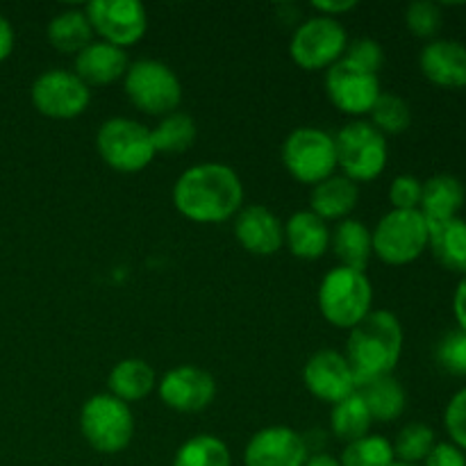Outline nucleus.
I'll list each match as a JSON object with an SVG mask.
<instances>
[{"label": "nucleus", "mask_w": 466, "mask_h": 466, "mask_svg": "<svg viewBox=\"0 0 466 466\" xmlns=\"http://www.w3.org/2000/svg\"><path fill=\"white\" fill-rule=\"evenodd\" d=\"M235 237L250 255H276L285 244V226L280 218L262 205L241 209L235 218Z\"/></svg>", "instance_id": "obj_17"}, {"label": "nucleus", "mask_w": 466, "mask_h": 466, "mask_svg": "<svg viewBox=\"0 0 466 466\" xmlns=\"http://www.w3.org/2000/svg\"><path fill=\"white\" fill-rule=\"evenodd\" d=\"M360 189L353 180L344 176H332L314 187L312 212L323 221H339L358 208Z\"/></svg>", "instance_id": "obj_24"}, {"label": "nucleus", "mask_w": 466, "mask_h": 466, "mask_svg": "<svg viewBox=\"0 0 466 466\" xmlns=\"http://www.w3.org/2000/svg\"><path fill=\"white\" fill-rule=\"evenodd\" d=\"M423 466H466V455L451 441H441V444H435L431 455L423 460Z\"/></svg>", "instance_id": "obj_39"}, {"label": "nucleus", "mask_w": 466, "mask_h": 466, "mask_svg": "<svg viewBox=\"0 0 466 466\" xmlns=\"http://www.w3.org/2000/svg\"><path fill=\"white\" fill-rule=\"evenodd\" d=\"M173 466H232V455L218 437L196 435L177 449Z\"/></svg>", "instance_id": "obj_30"}, {"label": "nucleus", "mask_w": 466, "mask_h": 466, "mask_svg": "<svg viewBox=\"0 0 466 466\" xmlns=\"http://www.w3.org/2000/svg\"><path fill=\"white\" fill-rule=\"evenodd\" d=\"M371 126L382 135H403L412 123V109L408 100L396 94H380L371 107Z\"/></svg>", "instance_id": "obj_32"}, {"label": "nucleus", "mask_w": 466, "mask_h": 466, "mask_svg": "<svg viewBox=\"0 0 466 466\" xmlns=\"http://www.w3.org/2000/svg\"><path fill=\"white\" fill-rule=\"evenodd\" d=\"M241 200L244 185L228 164H196L173 187V205L194 223H226L239 212Z\"/></svg>", "instance_id": "obj_1"}, {"label": "nucleus", "mask_w": 466, "mask_h": 466, "mask_svg": "<svg viewBox=\"0 0 466 466\" xmlns=\"http://www.w3.org/2000/svg\"><path fill=\"white\" fill-rule=\"evenodd\" d=\"M423 182L414 176H399L390 185V203L394 209H419Z\"/></svg>", "instance_id": "obj_38"}, {"label": "nucleus", "mask_w": 466, "mask_h": 466, "mask_svg": "<svg viewBox=\"0 0 466 466\" xmlns=\"http://www.w3.org/2000/svg\"><path fill=\"white\" fill-rule=\"evenodd\" d=\"M349 48L346 27L337 18L312 16L296 27L289 41V55L296 66L305 71H321L339 62Z\"/></svg>", "instance_id": "obj_10"}, {"label": "nucleus", "mask_w": 466, "mask_h": 466, "mask_svg": "<svg viewBox=\"0 0 466 466\" xmlns=\"http://www.w3.org/2000/svg\"><path fill=\"white\" fill-rule=\"evenodd\" d=\"M150 137H153L155 153H185L196 141V123L189 114L171 112L150 130Z\"/></svg>", "instance_id": "obj_29"}, {"label": "nucleus", "mask_w": 466, "mask_h": 466, "mask_svg": "<svg viewBox=\"0 0 466 466\" xmlns=\"http://www.w3.org/2000/svg\"><path fill=\"white\" fill-rule=\"evenodd\" d=\"M344 59H349L355 66L364 68V71L369 73H376L378 76V71H380L382 64H385V50H382V46L373 39H355L353 44H349V48H346Z\"/></svg>", "instance_id": "obj_36"}, {"label": "nucleus", "mask_w": 466, "mask_h": 466, "mask_svg": "<svg viewBox=\"0 0 466 466\" xmlns=\"http://www.w3.org/2000/svg\"><path fill=\"white\" fill-rule=\"evenodd\" d=\"M303 382L314 399L337 405L355 394L358 380L346 355L339 350H317L303 369Z\"/></svg>", "instance_id": "obj_14"}, {"label": "nucleus", "mask_w": 466, "mask_h": 466, "mask_svg": "<svg viewBox=\"0 0 466 466\" xmlns=\"http://www.w3.org/2000/svg\"><path fill=\"white\" fill-rule=\"evenodd\" d=\"M217 396V382L212 373L198 367H176L159 380V399L176 412H200Z\"/></svg>", "instance_id": "obj_16"}, {"label": "nucleus", "mask_w": 466, "mask_h": 466, "mask_svg": "<svg viewBox=\"0 0 466 466\" xmlns=\"http://www.w3.org/2000/svg\"><path fill=\"white\" fill-rule=\"evenodd\" d=\"M94 41V27L85 9H66L50 18L48 44L64 55H77Z\"/></svg>", "instance_id": "obj_27"}, {"label": "nucleus", "mask_w": 466, "mask_h": 466, "mask_svg": "<svg viewBox=\"0 0 466 466\" xmlns=\"http://www.w3.org/2000/svg\"><path fill=\"white\" fill-rule=\"evenodd\" d=\"M466 198L464 185L455 176L449 173H440L423 182L421 203H419V212L428 221V226L435 223L451 221L460 214Z\"/></svg>", "instance_id": "obj_20"}, {"label": "nucleus", "mask_w": 466, "mask_h": 466, "mask_svg": "<svg viewBox=\"0 0 466 466\" xmlns=\"http://www.w3.org/2000/svg\"><path fill=\"white\" fill-rule=\"evenodd\" d=\"M391 466H419V464H408V462H399V460H396V462Z\"/></svg>", "instance_id": "obj_44"}, {"label": "nucleus", "mask_w": 466, "mask_h": 466, "mask_svg": "<svg viewBox=\"0 0 466 466\" xmlns=\"http://www.w3.org/2000/svg\"><path fill=\"white\" fill-rule=\"evenodd\" d=\"M403 353V326L390 309H371L346 341V360L355 373V380L391 376Z\"/></svg>", "instance_id": "obj_2"}, {"label": "nucleus", "mask_w": 466, "mask_h": 466, "mask_svg": "<svg viewBox=\"0 0 466 466\" xmlns=\"http://www.w3.org/2000/svg\"><path fill=\"white\" fill-rule=\"evenodd\" d=\"M100 159L118 173H139L155 159L150 130L132 118H109L96 135Z\"/></svg>", "instance_id": "obj_6"}, {"label": "nucleus", "mask_w": 466, "mask_h": 466, "mask_svg": "<svg viewBox=\"0 0 466 466\" xmlns=\"http://www.w3.org/2000/svg\"><path fill=\"white\" fill-rule=\"evenodd\" d=\"M285 241L299 259H319L330 248V230L312 209H300L287 221Z\"/></svg>", "instance_id": "obj_21"}, {"label": "nucleus", "mask_w": 466, "mask_h": 466, "mask_svg": "<svg viewBox=\"0 0 466 466\" xmlns=\"http://www.w3.org/2000/svg\"><path fill=\"white\" fill-rule=\"evenodd\" d=\"M157 385L153 367L146 360L127 358L121 360L109 373V391L123 403H137L144 400Z\"/></svg>", "instance_id": "obj_25"}, {"label": "nucleus", "mask_w": 466, "mask_h": 466, "mask_svg": "<svg viewBox=\"0 0 466 466\" xmlns=\"http://www.w3.org/2000/svg\"><path fill=\"white\" fill-rule=\"evenodd\" d=\"M30 96L36 112L57 121L80 116L91 103L89 86L66 68H50L41 73L32 85Z\"/></svg>", "instance_id": "obj_11"}, {"label": "nucleus", "mask_w": 466, "mask_h": 466, "mask_svg": "<svg viewBox=\"0 0 466 466\" xmlns=\"http://www.w3.org/2000/svg\"><path fill=\"white\" fill-rule=\"evenodd\" d=\"M85 14L94 35H100L116 48L135 46L148 30L146 7L137 0H94L85 7Z\"/></svg>", "instance_id": "obj_12"}, {"label": "nucleus", "mask_w": 466, "mask_h": 466, "mask_svg": "<svg viewBox=\"0 0 466 466\" xmlns=\"http://www.w3.org/2000/svg\"><path fill=\"white\" fill-rule=\"evenodd\" d=\"M419 66L426 80L444 89L466 86V46L453 39H432L419 55Z\"/></svg>", "instance_id": "obj_18"}, {"label": "nucleus", "mask_w": 466, "mask_h": 466, "mask_svg": "<svg viewBox=\"0 0 466 466\" xmlns=\"http://www.w3.org/2000/svg\"><path fill=\"white\" fill-rule=\"evenodd\" d=\"M312 7L317 9L321 16L337 18V16H341V14H346V12H350V9L358 7V3H355V0H337V3H328V0H323V3H312Z\"/></svg>", "instance_id": "obj_40"}, {"label": "nucleus", "mask_w": 466, "mask_h": 466, "mask_svg": "<svg viewBox=\"0 0 466 466\" xmlns=\"http://www.w3.org/2000/svg\"><path fill=\"white\" fill-rule=\"evenodd\" d=\"M337 167H341L344 177L358 182H371L382 176L390 159L387 137L369 121H353L341 127L335 137Z\"/></svg>", "instance_id": "obj_7"}, {"label": "nucleus", "mask_w": 466, "mask_h": 466, "mask_svg": "<svg viewBox=\"0 0 466 466\" xmlns=\"http://www.w3.org/2000/svg\"><path fill=\"white\" fill-rule=\"evenodd\" d=\"M80 432L86 444L105 455L121 453L135 435L130 405L112 394H96L82 405Z\"/></svg>", "instance_id": "obj_5"}, {"label": "nucleus", "mask_w": 466, "mask_h": 466, "mask_svg": "<svg viewBox=\"0 0 466 466\" xmlns=\"http://www.w3.org/2000/svg\"><path fill=\"white\" fill-rule=\"evenodd\" d=\"M453 312H455V321H458L460 330L466 332V273L462 276V280L458 282V287H455Z\"/></svg>", "instance_id": "obj_41"}, {"label": "nucleus", "mask_w": 466, "mask_h": 466, "mask_svg": "<svg viewBox=\"0 0 466 466\" xmlns=\"http://www.w3.org/2000/svg\"><path fill=\"white\" fill-rule=\"evenodd\" d=\"M437 440H435V431L426 423H408L403 431L399 432L394 446V455L399 462H408V464H419L431 455V451L435 449Z\"/></svg>", "instance_id": "obj_33"}, {"label": "nucleus", "mask_w": 466, "mask_h": 466, "mask_svg": "<svg viewBox=\"0 0 466 466\" xmlns=\"http://www.w3.org/2000/svg\"><path fill=\"white\" fill-rule=\"evenodd\" d=\"M373 303L371 280L364 271L335 267L326 273L319 287V309L330 326L350 328L358 326Z\"/></svg>", "instance_id": "obj_3"}, {"label": "nucleus", "mask_w": 466, "mask_h": 466, "mask_svg": "<svg viewBox=\"0 0 466 466\" xmlns=\"http://www.w3.org/2000/svg\"><path fill=\"white\" fill-rule=\"evenodd\" d=\"M126 94L130 103L150 116H167L177 112L182 85L173 68L157 59H139L126 73Z\"/></svg>", "instance_id": "obj_9"}, {"label": "nucleus", "mask_w": 466, "mask_h": 466, "mask_svg": "<svg viewBox=\"0 0 466 466\" xmlns=\"http://www.w3.org/2000/svg\"><path fill=\"white\" fill-rule=\"evenodd\" d=\"M14 50V30L5 16H0V62L9 57Z\"/></svg>", "instance_id": "obj_42"}, {"label": "nucleus", "mask_w": 466, "mask_h": 466, "mask_svg": "<svg viewBox=\"0 0 466 466\" xmlns=\"http://www.w3.org/2000/svg\"><path fill=\"white\" fill-rule=\"evenodd\" d=\"M330 246L335 258L339 259V267L355 268V271H364L373 255L371 232L355 218H344L335 232H330Z\"/></svg>", "instance_id": "obj_23"}, {"label": "nucleus", "mask_w": 466, "mask_h": 466, "mask_svg": "<svg viewBox=\"0 0 466 466\" xmlns=\"http://www.w3.org/2000/svg\"><path fill=\"white\" fill-rule=\"evenodd\" d=\"M326 91L330 103L350 116H362L371 112L378 96L382 94L376 73L364 71L344 57L328 68Z\"/></svg>", "instance_id": "obj_13"}, {"label": "nucleus", "mask_w": 466, "mask_h": 466, "mask_svg": "<svg viewBox=\"0 0 466 466\" xmlns=\"http://www.w3.org/2000/svg\"><path fill=\"white\" fill-rule=\"evenodd\" d=\"M339 462L341 466H391L396 462L394 446L385 437L369 432L362 440L346 444Z\"/></svg>", "instance_id": "obj_31"}, {"label": "nucleus", "mask_w": 466, "mask_h": 466, "mask_svg": "<svg viewBox=\"0 0 466 466\" xmlns=\"http://www.w3.org/2000/svg\"><path fill=\"white\" fill-rule=\"evenodd\" d=\"M308 458L305 437L287 426L262 428L244 449L246 466H305Z\"/></svg>", "instance_id": "obj_15"}, {"label": "nucleus", "mask_w": 466, "mask_h": 466, "mask_svg": "<svg viewBox=\"0 0 466 466\" xmlns=\"http://www.w3.org/2000/svg\"><path fill=\"white\" fill-rule=\"evenodd\" d=\"M437 362L453 376H466V332L453 330L437 346Z\"/></svg>", "instance_id": "obj_35"}, {"label": "nucleus", "mask_w": 466, "mask_h": 466, "mask_svg": "<svg viewBox=\"0 0 466 466\" xmlns=\"http://www.w3.org/2000/svg\"><path fill=\"white\" fill-rule=\"evenodd\" d=\"M355 391L364 400L373 421H394V419H399L405 412V405H408V396H405L403 385L394 376L362 380L358 382V390Z\"/></svg>", "instance_id": "obj_22"}, {"label": "nucleus", "mask_w": 466, "mask_h": 466, "mask_svg": "<svg viewBox=\"0 0 466 466\" xmlns=\"http://www.w3.org/2000/svg\"><path fill=\"white\" fill-rule=\"evenodd\" d=\"M282 164L294 180L321 185L337 168L335 137L319 127H296L282 144Z\"/></svg>", "instance_id": "obj_8"}, {"label": "nucleus", "mask_w": 466, "mask_h": 466, "mask_svg": "<svg viewBox=\"0 0 466 466\" xmlns=\"http://www.w3.org/2000/svg\"><path fill=\"white\" fill-rule=\"evenodd\" d=\"M441 23H444V14L440 5L432 0H414L405 9V25L414 36L432 39L440 32Z\"/></svg>", "instance_id": "obj_34"}, {"label": "nucleus", "mask_w": 466, "mask_h": 466, "mask_svg": "<svg viewBox=\"0 0 466 466\" xmlns=\"http://www.w3.org/2000/svg\"><path fill=\"white\" fill-rule=\"evenodd\" d=\"M130 62L123 48L107 41H91L85 50L76 55V76L86 86H105L126 77Z\"/></svg>", "instance_id": "obj_19"}, {"label": "nucleus", "mask_w": 466, "mask_h": 466, "mask_svg": "<svg viewBox=\"0 0 466 466\" xmlns=\"http://www.w3.org/2000/svg\"><path fill=\"white\" fill-rule=\"evenodd\" d=\"M373 255L390 267H405L423 255L431 228L419 209H391L371 232Z\"/></svg>", "instance_id": "obj_4"}, {"label": "nucleus", "mask_w": 466, "mask_h": 466, "mask_svg": "<svg viewBox=\"0 0 466 466\" xmlns=\"http://www.w3.org/2000/svg\"><path fill=\"white\" fill-rule=\"evenodd\" d=\"M371 414H369L367 405L360 399L358 391L346 400H341V403L332 405V435L344 441V444H353V441L367 437L369 431H371Z\"/></svg>", "instance_id": "obj_28"}, {"label": "nucleus", "mask_w": 466, "mask_h": 466, "mask_svg": "<svg viewBox=\"0 0 466 466\" xmlns=\"http://www.w3.org/2000/svg\"><path fill=\"white\" fill-rule=\"evenodd\" d=\"M305 466H341V462L335 458V455L317 453V455H309Z\"/></svg>", "instance_id": "obj_43"}, {"label": "nucleus", "mask_w": 466, "mask_h": 466, "mask_svg": "<svg viewBox=\"0 0 466 466\" xmlns=\"http://www.w3.org/2000/svg\"><path fill=\"white\" fill-rule=\"evenodd\" d=\"M444 426L451 437V444H455L466 453V387L460 390L446 405Z\"/></svg>", "instance_id": "obj_37"}, {"label": "nucleus", "mask_w": 466, "mask_h": 466, "mask_svg": "<svg viewBox=\"0 0 466 466\" xmlns=\"http://www.w3.org/2000/svg\"><path fill=\"white\" fill-rule=\"evenodd\" d=\"M431 228L428 248L437 262L453 273H466V221L455 217L451 221L435 223Z\"/></svg>", "instance_id": "obj_26"}]
</instances>
